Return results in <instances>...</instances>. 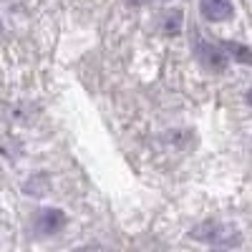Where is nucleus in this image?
Returning <instances> with one entry per match:
<instances>
[{"label":"nucleus","instance_id":"nucleus-1","mask_svg":"<svg viewBox=\"0 0 252 252\" xmlns=\"http://www.w3.org/2000/svg\"><path fill=\"white\" fill-rule=\"evenodd\" d=\"M192 237L199 242H207V245H217V247H235L240 242V229L235 224L209 220L192 229Z\"/></svg>","mask_w":252,"mask_h":252},{"label":"nucleus","instance_id":"nucleus-2","mask_svg":"<svg viewBox=\"0 0 252 252\" xmlns=\"http://www.w3.org/2000/svg\"><path fill=\"white\" fill-rule=\"evenodd\" d=\"M194 56L209 73H224L227 66H229V56L224 53V48L217 46V43H209L204 38H197Z\"/></svg>","mask_w":252,"mask_h":252},{"label":"nucleus","instance_id":"nucleus-3","mask_svg":"<svg viewBox=\"0 0 252 252\" xmlns=\"http://www.w3.org/2000/svg\"><path fill=\"white\" fill-rule=\"evenodd\" d=\"M63 224H66V215H63L61 209H56V207L40 209V212L33 217V229H35V235H40V237H51V235L61 232Z\"/></svg>","mask_w":252,"mask_h":252},{"label":"nucleus","instance_id":"nucleus-4","mask_svg":"<svg viewBox=\"0 0 252 252\" xmlns=\"http://www.w3.org/2000/svg\"><path fill=\"white\" fill-rule=\"evenodd\" d=\"M199 10L212 23H222V20H229L235 15L232 0H199Z\"/></svg>","mask_w":252,"mask_h":252},{"label":"nucleus","instance_id":"nucleus-5","mask_svg":"<svg viewBox=\"0 0 252 252\" xmlns=\"http://www.w3.org/2000/svg\"><path fill=\"white\" fill-rule=\"evenodd\" d=\"M161 33L164 35H179L182 33V26H184V13L182 10H166L161 15Z\"/></svg>","mask_w":252,"mask_h":252},{"label":"nucleus","instance_id":"nucleus-6","mask_svg":"<svg viewBox=\"0 0 252 252\" xmlns=\"http://www.w3.org/2000/svg\"><path fill=\"white\" fill-rule=\"evenodd\" d=\"M222 48H224V53H227L229 58H232V61L245 63V66H252V48H247V46L237 43V40H224Z\"/></svg>","mask_w":252,"mask_h":252},{"label":"nucleus","instance_id":"nucleus-7","mask_svg":"<svg viewBox=\"0 0 252 252\" xmlns=\"http://www.w3.org/2000/svg\"><path fill=\"white\" fill-rule=\"evenodd\" d=\"M131 5H146V3H152V0H129Z\"/></svg>","mask_w":252,"mask_h":252},{"label":"nucleus","instance_id":"nucleus-8","mask_svg":"<svg viewBox=\"0 0 252 252\" xmlns=\"http://www.w3.org/2000/svg\"><path fill=\"white\" fill-rule=\"evenodd\" d=\"M245 98H247V103H250V106H252V89H250V91L245 94Z\"/></svg>","mask_w":252,"mask_h":252},{"label":"nucleus","instance_id":"nucleus-9","mask_svg":"<svg viewBox=\"0 0 252 252\" xmlns=\"http://www.w3.org/2000/svg\"><path fill=\"white\" fill-rule=\"evenodd\" d=\"M215 252H224V250H215Z\"/></svg>","mask_w":252,"mask_h":252}]
</instances>
